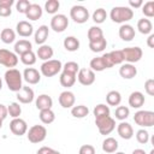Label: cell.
I'll use <instances>...</instances> for the list:
<instances>
[{
	"mask_svg": "<svg viewBox=\"0 0 154 154\" xmlns=\"http://www.w3.org/2000/svg\"><path fill=\"white\" fill-rule=\"evenodd\" d=\"M63 69V64L60 60L58 59H51L47 61H43L41 67H40V72L41 75H43L45 77H53L55 75H58Z\"/></svg>",
	"mask_w": 154,
	"mask_h": 154,
	"instance_id": "obj_4",
	"label": "cell"
},
{
	"mask_svg": "<svg viewBox=\"0 0 154 154\" xmlns=\"http://www.w3.org/2000/svg\"><path fill=\"white\" fill-rule=\"evenodd\" d=\"M61 71H63V72H66V73H70V75L77 76V73H78V71H79V65H78L76 61H67L66 64L63 65Z\"/></svg>",
	"mask_w": 154,
	"mask_h": 154,
	"instance_id": "obj_40",
	"label": "cell"
},
{
	"mask_svg": "<svg viewBox=\"0 0 154 154\" xmlns=\"http://www.w3.org/2000/svg\"><path fill=\"white\" fill-rule=\"evenodd\" d=\"M49 35V29L47 25H40L38 29H36L35 34H34V41L35 43H37L38 46L45 45V42L47 41Z\"/></svg>",
	"mask_w": 154,
	"mask_h": 154,
	"instance_id": "obj_19",
	"label": "cell"
},
{
	"mask_svg": "<svg viewBox=\"0 0 154 154\" xmlns=\"http://www.w3.org/2000/svg\"><path fill=\"white\" fill-rule=\"evenodd\" d=\"M129 5H130V8H138V7H142L143 5V1L142 0H137V1H134V0H130L129 1Z\"/></svg>",
	"mask_w": 154,
	"mask_h": 154,
	"instance_id": "obj_54",
	"label": "cell"
},
{
	"mask_svg": "<svg viewBox=\"0 0 154 154\" xmlns=\"http://www.w3.org/2000/svg\"><path fill=\"white\" fill-rule=\"evenodd\" d=\"M36 154H61V153L58 152V150H55V149H53V148H51V147L43 146V147H41V148L37 150Z\"/></svg>",
	"mask_w": 154,
	"mask_h": 154,
	"instance_id": "obj_50",
	"label": "cell"
},
{
	"mask_svg": "<svg viewBox=\"0 0 154 154\" xmlns=\"http://www.w3.org/2000/svg\"><path fill=\"white\" fill-rule=\"evenodd\" d=\"M119 144H118V141L114 138V137H106L102 142V150L108 153V154H113L117 152Z\"/></svg>",
	"mask_w": 154,
	"mask_h": 154,
	"instance_id": "obj_25",
	"label": "cell"
},
{
	"mask_svg": "<svg viewBox=\"0 0 154 154\" xmlns=\"http://www.w3.org/2000/svg\"><path fill=\"white\" fill-rule=\"evenodd\" d=\"M134 122L141 128H150L154 125V112L140 109L135 113Z\"/></svg>",
	"mask_w": 154,
	"mask_h": 154,
	"instance_id": "obj_6",
	"label": "cell"
},
{
	"mask_svg": "<svg viewBox=\"0 0 154 154\" xmlns=\"http://www.w3.org/2000/svg\"><path fill=\"white\" fill-rule=\"evenodd\" d=\"M71 19L77 24H83L89 19V11L82 5H75L70 10Z\"/></svg>",
	"mask_w": 154,
	"mask_h": 154,
	"instance_id": "obj_7",
	"label": "cell"
},
{
	"mask_svg": "<svg viewBox=\"0 0 154 154\" xmlns=\"http://www.w3.org/2000/svg\"><path fill=\"white\" fill-rule=\"evenodd\" d=\"M89 67L91 71L94 72H101L103 70H106V65H105V61L102 59V57H96V58H93L89 63Z\"/></svg>",
	"mask_w": 154,
	"mask_h": 154,
	"instance_id": "obj_34",
	"label": "cell"
},
{
	"mask_svg": "<svg viewBox=\"0 0 154 154\" xmlns=\"http://www.w3.org/2000/svg\"><path fill=\"white\" fill-rule=\"evenodd\" d=\"M59 7H60V2H59L58 0H48V1H46V4H45V10H46V12L49 13V14H53V16L57 14Z\"/></svg>",
	"mask_w": 154,
	"mask_h": 154,
	"instance_id": "obj_43",
	"label": "cell"
},
{
	"mask_svg": "<svg viewBox=\"0 0 154 154\" xmlns=\"http://www.w3.org/2000/svg\"><path fill=\"white\" fill-rule=\"evenodd\" d=\"M53 54H54V51H53V48L49 45L40 46L37 48V52H36V57H38V59H41L43 61L51 60L53 58Z\"/></svg>",
	"mask_w": 154,
	"mask_h": 154,
	"instance_id": "obj_24",
	"label": "cell"
},
{
	"mask_svg": "<svg viewBox=\"0 0 154 154\" xmlns=\"http://www.w3.org/2000/svg\"><path fill=\"white\" fill-rule=\"evenodd\" d=\"M149 136H150V135H149V132H148L146 129H140V130L136 132V140H137V142L141 143V144L148 143Z\"/></svg>",
	"mask_w": 154,
	"mask_h": 154,
	"instance_id": "obj_46",
	"label": "cell"
},
{
	"mask_svg": "<svg viewBox=\"0 0 154 154\" xmlns=\"http://www.w3.org/2000/svg\"><path fill=\"white\" fill-rule=\"evenodd\" d=\"M0 38L4 43L6 45H10V43H13L14 40H16V31L10 29V28H5L1 30L0 32Z\"/></svg>",
	"mask_w": 154,
	"mask_h": 154,
	"instance_id": "obj_32",
	"label": "cell"
},
{
	"mask_svg": "<svg viewBox=\"0 0 154 154\" xmlns=\"http://www.w3.org/2000/svg\"><path fill=\"white\" fill-rule=\"evenodd\" d=\"M91 18H93V20L96 23V24H101V23H103L105 20H106V18H107V12H106V10H103V8H96L94 12H93V14H91Z\"/></svg>",
	"mask_w": 154,
	"mask_h": 154,
	"instance_id": "obj_38",
	"label": "cell"
},
{
	"mask_svg": "<svg viewBox=\"0 0 154 154\" xmlns=\"http://www.w3.org/2000/svg\"><path fill=\"white\" fill-rule=\"evenodd\" d=\"M131 154H147L146 152H144V149H141V148H137V149H135V150H132V153Z\"/></svg>",
	"mask_w": 154,
	"mask_h": 154,
	"instance_id": "obj_57",
	"label": "cell"
},
{
	"mask_svg": "<svg viewBox=\"0 0 154 154\" xmlns=\"http://www.w3.org/2000/svg\"><path fill=\"white\" fill-rule=\"evenodd\" d=\"M95 125L101 135H109L116 129V120L111 116H102L95 118Z\"/></svg>",
	"mask_w": 154,
	"mask_h": 154,
	"instance_id": "obj_3",
	"label": "cell"
},
{
	"mask_svg": "<svg viewBox=\"0 0 154 154\" xmlns=\"http://www.w3.org/2000/svg\"><path fill=\"white\" fill-rule=\"evenodd\" d=\"M42 12H43V10L38 4H31L30 7L28 8V11L25 12V17L29 20H37L42 17Z\"/></svg>",
	"mask_w": 154,
	"mask_h": 154,
	"instance_id": "obj_23",
	"label": "cell"
},
{
	"mask_svg": "<svg viewBox=\"0 0 154 154\" xmlns=\"http://www.w3.org/2000/svg\"><path fill=\"white\" fill-rule=\"evenodd\" d=\"M109 17L114 23L126 24V22L134 18V10H131L129 6H116L111 10Z\"/></svg>",
	"mask_w": 154,
	"mask_h": 154,
	"instance_id": "obj_2",
	"label": "cell"
},
{
	"mask_svg": "<svg viewBox=\"0 0 154 154\" xmlns=\"http://www.w3.org/2000/svg\"><path fill=\"white\" fill-rule=\"evenodd\" d=\"M114 116H116V119H118V120H120V122H124V120L130 116V109H129V107H126V106H118V107L116 108Z\"/></svg>",
	"mask_w": 154,
	"mask_h": 154,
	"instance_id": "obj_42",
	"label": "cell"
},
{
	"mask_svg": "<svg viewBox=\"0 0 154 154\" xmlns=\"http://www.w3.org/2000/svg\"><path fill=\"white\" fill-rule=\"evenodd\" d=\"M29 51H32V45L29 40H25V38H22L19 41H17L14 43V53L16 54H23L25 52H29Z\"/></svg>",
	"mask_w": 154,
	"mask_h": 154,
	"instance_id": "obj_26",
	"label": "cell"
},
{
	"mask_svg": "<svg viewBox=\"0 0 154 154\" xmlns=\"http://www.w3.org/2000/svg\"><path fill=\"white\" fill-rule=\"evenodd\" d=\"M8 116V112H7V106L0 103V119H6Z\"/></svg>",
	"mask_w": 154,
	"mask_h": 154,
	"instance_id": "obj_52",
	"label": "cell"
},
{
	"mask_svg": "<svg viewBox=\"0 0 154 154\" xmlns=\"http://www.w3.org/2000/svg\"><path fill=\"white\" fill-rule=\"evenodd\" d=\"M69 26V19L63 13H57L51 19V29L55 32H63Z\"/></svg>",
	"mask_w": 154,
	"mask_h": 154,
	"instance_id": "obj_9",
	"label": "cell"
},
{
	"mask_svg": "<svg viewBox=\"0 0 154 154\" xmlns=\"http://www.w3.org/2000/svg\"><path fill=\"white\" fill-rule=\"evenodd\" d=\"M35 105H36V108L38 111H42V109H49L52 108L53 106V100L49 95L47 94H41L36 97L35 100Z\"/></svg>",
	"mask_w": 154,
	"mask_h": 154,
	"instance_id": "obj_21",
	"label": "cell"
},
{
	"mask_svg": "<svg viewBox=\"0 0 154 154\" xmlns=\"http://www.w3.org/2000/svg\"><path fill=\"white\" fill-rule=\"evenodd\" d=\"M149 154H154V149H152V150L149 152Z\"/></svg>",
	"mask_w": 154,
	"mask_h": 154,
	"instance_id": "obj_61",
	"label": "cell"
},
{
	"mask_svg": "<svg viewBox=\"0 0 154 154\" xmlns=\"http://www.w3.org/2000/svg\"><path fill=\"white\" fill-rule=\"evenodd\" d=\"M106 102L107 106H119L122 102V95L118 90H111L106 95Z\"/></svg>",
	"mask_w": 154,
	"mask_h": 154,
	"instance_id": "obj_29",
	"label": "cell"
},
{
	"mask_svg": "<svg viewBox=\"0 0 154 154\" xmlns=\"http://www.w3.org/2000/svg\"><path fill=\"white\" fill-rule=\"evenodd\" d=\"M14 4L13 0H0V5L2 6H8V7H12V5Z\"/></svg>",
	"mask_w": 154,
	"mask_h": 154,
	"instance_id": "obj_56",
	"label": "cell"
},
{
	"mask_svg": "<svg viewBox=\"0 0 154 154\" xmlns=\"http://www.w3.org/2000/svg\"><path fill=\"white\" fill-rule=\"evenodd\" d=\"M18 64V57L14 52H11L5 48H0V65H4L8 69H14Z\"/></svg>",
	"mask_w": 154,
	"mask_h": 154,
	"instance_id": "obj_8",
	"label": "cell"
},
{
	"mask_svg": "<svg viewBox=\"0 0 154 154\" xmlns=\"http://www.w3.org/2000/svg\"><path fill=\"white\" fill-rule=\"evenodd\" d=\"M101 57H102V59H103V61H105L106 67H107V69H111V67L113 66V64H112V61H111V59H109L108 53H105V54H102Z\"/></svg>",
	"mask_w": 154,
	"mask_h": 154,
	"instance_id": "obj_53",
	"label": "cell"
},
{
	"mask_svg": "<svg viewBox=\"0 0 154 154\" xmlns=\"http://www.w3.org/2000/svg\"><path fill=\"white\" fill-rule=\"evenodd\" d=\"M16 31L22 37H29L34 34V26L28 20H20L16 25Z\"/></svg>",
	"mask_w": 154,
	"mask_h": 154,
	"instance_id": "obj_16",
	"label": "cell"
},
{
	"mask_svg": "<svg viewBox=\"0 0 154 154\" xmlns=\"http://www.w3.org/2000/svg\"><path fill=\"white\" fill-rule=\"evenodd\" d=\"M2 89V79H1V77H0V90Z\"/></svg>",
	"mask_w": 154,
	"mask_h": 154,
	"instance_id": "obj_58",
	"label": "cell"
},
{
	"mask_svg": "<svg viewBox=\"0 0 154 154\" xmlns=\"http://www.w3.org/2000/svg\"><path fill=\"white\" fill-rule=\"evenodd\" d=\"M119 75L122 78L124 79H132L136 75H137V69L135 67L134 64H123L120 67H119Z\"/></svg>",
	"mask_w": 154,
	"mask_h": 154,
	"instance_id": "obj_20",
	"label": "cell"
},
{
	"mask_svg": "<svg viewBox=\"0 0 154 154\" xmlns=\"http://www.w3.org/2000/svg\"><path fill=\"white\" fill-rule=\"evenodd\" d=\"M26 137L31 143H41L47 137V129L43 125H32L26 131Z\"/></svg>",
	"mask_w": 154,
	"mask_h": 154,
	"instance_id": "obj_5",
	"label": "cell"
},
{
	"mask_svg": "<svg viewBox=\"0 0 154 154\" xmlns=\"http://www.w3.org/2000/svg\"><path fill=\"white\" fill-rule=\"evenodd\" d=\"M147 46L149 48H154V34H149L147 38Z\"/></svg>",
	"mask_w": 154,
	"mask_h": 154,
	"instance_id": "obj_55",
	"label": "cell"
},
{
	"mask_svg": "<svg viewBox=\"0 0 154 154\" xmlns=\"http://www.w3.org/2000/svg\"><path fill=\"white\" fill-rule=\"evenodd\" d=\"M2 122H4V120H2V119H0V129L2 128Z\"/></svg>",
	"mask_w": 154,
	"mask_h": 154,
	"instance_id": "obj_59",
	"label": "cell"
},
{
	"mask_svg": "<svg viewBox=\"0 0 154 154\" xmlns=\"http://www.w3.org/2000/svg\"><path fill=\"white\" fill-rule=\"evenodd\" d=\"M146 102L144 95L141 91H132L129 96V106L132 108H141Z\"/></svg>",
	"mask_w": 154,
	"mask_h": 154,
	"instance_id": "obj_22",
	"label": "cell"
},
{
	"mask_svg": "<svg viewBox=\"0 0 154 154\" xmlns=\"http://www.w3.org/2000/svg\"><path fill=\"white\" fill-rule=\"evenodd\" d=\"M122 51L124 54V61H128V64H134V63L140 61L143 55L142 48H140L137 46L136 47H125Z\"/></svg>",
	"mask_w": 154,
	"mask_h": 154,
	"instance_id": "obj_10",
	"label": "cell"
},
{
	"mask_svg": "<svg viewBox=\"0 0 154 154\" xmlns=\"http://www.w3.org/2000/svg\"><path fill=\"white\" fill-rule=\"evenodd\" d=\"M117 132L123 140H130L134 136V128L126 122H120L117 125Z\"/></svg>",
	"mask_w": 154,
	"mask_h": 154,
	"instance_id": "obj_17",
	"label": "cell"
},
{
	"mask_svg": "<svg viewBox=\"0 0 154 154\" xmlns=\"http://www.w3.org/2000/svg\"><path fill=\"white\" fill-rule=\"evenodd\" d=\"M87 36H88L89 42H95V41H97V40L103 37V31H102V29L100 26L94 25V26L89 28V30L87 32Z\"/></svg>",
	"mask_w": 154,
	"mask_h": 154,
	"instance_id": "obj_30",
	"label": "cell"
},
{
	"mask_svg": "<svg viewBox=\"0 0 154 154\" xmlns=\"http://www.w3.org/2000/svg\"><path fill=\"white\" fill-rule=\"evenodd\" d=\"M108 55H109V59H111L113 66L114 65H119V64H122L124 61V54H123V51L122 49L112 51V52L108 53Z\"/></svg>",
	"mask_w": 154,
	"mask_h": 154,
	"instance_id": "obj_39",
	"label": "cell"
},
{
	"mask_svg": "<svg viewBox=\"0 0 154 154\" xmlns=\"http://www.w3.org/2000/svg\"><path fill=\"white\" fill-rule=\"evenodd\" d=\"M118 34H119V37L123 41L129 42V41L135 38V34L136 32H135V29H134L132 25H130V24H122L120 28H119Z\"/></svg>",
	"mask_w": 154,
	"mask_h": 154,
	"instance_id": "obj_18",
	"label": "cell"
},
{
	"mask_svg": "<svg viewBox=\"0 0 154 154\" xmlns=\"http://www.w3.org/2000/svg\"><path fill=\"white\" fill-rule=\"evenodd\" d=\"M4 78H5V83H6L7 88L11 91L18 93L23 88V75H22V72L19 70L8 69L5 72Z\"/></svg>",
	"mask_w": 154,
	"mask_h": 154,
	"instance_id": "obj_1",
	"label": "cell"
},
{
	"mask_svg": "<svg viewBox=\"0 0 154 154\" xmlns=\"http://www.w3.org/2000/svg\"><path fill=\"white\" fill-rule=\"evenodd\" d=\"M30 5H31V2H30L29 0H18V1L16 2V10H17L19 13H24V14H25V12H26L28 8L30 7Z\"/></svg>",
	"mask_w": 154,
	"mask_h": 154,
	"instance_id": "obj_47",
	"label": "cell"
},
{
	"mask_svg": "<svg viewBox=\"0 0 154 154\" xmlns=\"http://www.w3.org/2000/svg\"><path fill=\"white\" fill-rule=\"evenodd\" d=\"M144 90L149 96L154 95V79L153 78H148L144 82Z\"/></svg>",
	"mask_w": 154,
	"mask_h": 154,
	"instance_id": "obj_48",
	"label": "cell"
},
{
	"mask_svg": "<svg viewBox=\"0 0 154 154\" xmlns=\"http://www.w3.org/2000/svg\"><path fill=\"white\" fill-rule=\"evenodd\" d=\"M137 29L141 34L143 35H149L152 34V30H153V24L152 22L148 19V18H141L138 19L137 22Z\"/></svg>",
	"mask_w": 154,
	"mask_h": 154,
	"instance_id": "obj_28",
	"label": "cell"
},
{
	"mask_svg": "<svg viewBox=\"0 0 154 154\" xmlns=\"http://www.w3.org/2000/svg\"><path fill=\"white\" fill-rule=\"evenodd\" d=\"M78 154H95V148L91 144H83L79 148Z\"/></svg>",
	"mask_w": 154,
	"mask_h": 154,
	"instance_id": "obj_49",
	"label": "cell"
},
{
	"mask_svg": "<svg viewBox=\"0 0 154 154\" xmlns=\"http://www.w3.org/2000/svg\"><path fill=\"white\" fill-rule=\"evenodd\" d=\"M38 117H40V120H41L43 124H46V125L52 124V123L55 120V113L52 111V108L40 111Z\"/></svg>",
	"mask_w": 154,
	"mask_h": 154,
	"instance_id": "obj_35",
	"label": "cell"
},
{
	"mask_svg": "<svg viewBox=\"0 0 154 154\" xmlns=\"http://www.w3.org/2000/svg\"><path fill=\"white\" fill-rule=\"evenodd\" d=\"M93 113L96 117H102V116H109V106L105 105V103H99L94 107Z\"/></svg>",
	"mask_w": 154,
	"mask_h": 154,
	"instance_id": "obj_44",
	"label": "cell"
},
{
	"mask_svg": "<svg viewBox=\"0 0 154 154\" xmlns=\"http://www.w3.org/2000/svg\"><path fill=\"white\" fill-rule=\"evenodd\" d=\"M77 79L82 85H91L95 82V72L90 69H79L77 73Z\"/></svg>",
	"mask_w": 154,
	"mask_h": 154,
	"instance_id": "obj_12",
	"label": "cell"
},
{
	"mask_svg": "<svg viewBox=\"0 0 154 154\" xmlns=\"http://www.w3.org/2000/svg\"><path fill=\"white\" fill-rule=\"evenodd\" d=\"M10 130L16 136H23L28 131V124L20 117L19 118H13L10 123Z\"/></svg>",
	"mask_w": 154,
	"mask_h": 154,
	"instance_id": "obj_11",
	"label": "cell"
},
{
	"mask_svg": "<svg viewBox=\"0 0 154 154\" xmlns=\"http://www.w3.org/2000/svg\"><path fill=\"white\" fill-rule=\"evenodd\" d=\"M113 154H125V153H123V152H116V153H113Z\"/></svg>",
	"mask_w": 154,
	"mask_h": 154,
	"instance_id": "obj_60",
	"label": "cell"
},
{
	"mask_svg": "<svg viewBox=\"0 0 154 154\" xmlns=\"http://www.w3.org/2000/svg\"><path fill=\"white\" fill-rule=\"evenodd\" d=\"M88 114H89V108L84 105H77L71 108V116L73 118L82 119V118H85Z\"/></svg>",
	"mask_w": 154,
	"mask_h": 154,
	"instance_id": "obj_33",
	"label": "cell"
},
{
	"mask_svg": "<svg viewBox=\"0 0 154 154\" xmlns=\"http://www.w3.org/2000/svg\"><path fill=\"white\" fill-rule=\"evenodd\" d=\"M63 45H64V48L66 51H69V52H76V51L79 49V45L81 43H79V40L77 37H75V36H67V37L64 38Z\"/></svg>",
	"mask_w": 154,
	"mask_h": 154,
	"instance_id": "obj_27",
	"label": "cell"
},
{
	"mask_svg": "<svg viewBox=\"0 0 154 154\" xmlns=\"http://www.w3.org/2000/svg\"><path fill=\"white\" fill-rule=\"evenodd\" d=\"M7 112L8 116L12 118H19V116L22 114V107L19 105V102H11L7 106Z\"/></svg>",
	"mask_w": 154,
	"mask_h": 154,
	"instance_id": "obj_41",
	"label": "cell"
},
{
	"mask_svg": "<svg viewBox=\"0 0 154 154\" xmlns=\"http://www.w3.org/2000/svg\"><path fill=\"white\" fill-rule=\"evenodd\" d=\"M16 96L19 103H31L35 99L34 90L28 85H23V88L17 93Z\"/></svg>",
	"mask_w": 154,
	"mask_h": 154,
	"instance_id": "obj_13",
	"label": "cell"
},
{
	"mask_svg": "<svg viewBox=\"0 0 154 154\" xmlns=\"http://www.w3.org/2000/svg\"><path fill=\"white\" fill-rule=\"evenodd\" d=\"M23 79L29 84H37L41 81V72L34 67H26L23 71Z\"/></svg>",
	"mask_w": 154,
	"mask_h": 154,
	"instance_id": "obj_14",
	"label": "cell"
},
{
	"mask_svg": "<svg viewBox=\"0 0 154 154\" xmlns=\"http://www.w3.org/2000/svg\"><path fill=\"white\" fill-rule=\"evenodd\" d=\"M142 13L147 17V18H152L154 17V1H147L142 5Z\"/></svg>",
	"mask_w": 154,
	"mask_h": 154,
	"instance_id": "obj_45",
	"label": "cell"
},
{
	"mask_svg": "<svg viewBox=\"0 0 154 154\" xmlns=\"http://www.w3.org/2000/svg\"><path fill=\"white\" fill-rule=\"evenodd\" d=\"M19 57H20V61L26 66H31V65H34L36 63V54L32 51L25 52V53L20 54Z\"/></svg>",
	"mask_w": 154,
	"mask_h": 154,
	"instance_id": "obj_37",
	"label": "cell"
},
{
	"mask_svg": "<svg viewBox=\"0 0 154 154\" xmlns=\"http://www.w3.org/2000/svg\"><path fill=\"white\" fill-rule=\"evenodd\" d=\"M106 47H107V41H106L105 37H102V38H100V40H97L95 42H89V48L94 53H100Z\"/></svg>",
	"mask_w": 154,
	"mask_h": 154,
	"instance_id": "obj_36",
	"label": "cell"
},
{
	"mask_svg": "<svg viewBox=\"0 0 154 154\" xmlns=\"http://www.w3.org/2000/svg\"><path fill=\"white\" fill-rule=\"evenodd\" d=\"M59 81H60V84L64 88H71L76 83L77 76L70 75V73H66V72H61L60 73V77H59Z\"/></svg>",
	"mask_w": 154,
	"mask_h": 154,
	"instance_id": "obj_31",
	"label": "cell"
},
{
	"mask_svg": "<svg viewBox=\"0 0 154 154\" xmlns=\"http://www.w3.org/2000/svg\"><path fill=\"white\" fill-rule=\"evenodd\" d=\"M59 103L63 108H72L75 106V101H76V97H75V94L70 90H64L63 93H60L59 95Z\"/></svg>",
	"mask_w": 154,
	"mask_h": 154,
	"instance_id": "obj_15",
	"label": "cell"
},
{
	"mask_svg": "<svg viewBox=\"0 0 154 154\" xmlns=\"http://www.w3.org/2000/svg\"><path fill=\"white\" fill-rule=\"evenodd\" d=\"M11 13H12L11 7L0 5V17H8V16H11Z\"/></svg>",
	"mask_w": 154,
	"mask_h": 154,
	"instance_id": "obj_51",
	"label": "cell"
}]
</instances>
